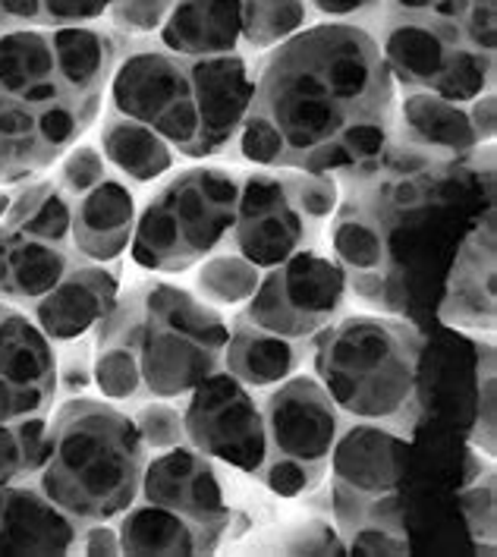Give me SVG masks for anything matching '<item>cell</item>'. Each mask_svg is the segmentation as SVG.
Masks as SVG:
<instances>
[{
	"instance_id": "cell-1",
	"label": "cell",
	"mask_w": 497,
	"mask_h": 557,
	"mask_svg": "<svg viewBox=\"0 0 497 557\" xmlns=\"http://www.w3.org/2000/svg\"><path fill=\"white\" fill-rule=\"evenodd\" d=\"M331 256L347 294L428 331L467 234L495 208L492 146L444 158L390 136L378 158L337 174Z\"/></svg>"
},
{
	"instance_id": "cell-2",
	"label": "cell",
	"mask_w": 497,
	"mask_h": 557,
	"mask_svg": "<svg viewBox=\"0 0 497 557\" xmlns=\"http://www.w3.org/2000/svg\"><path fill=\"white\" fill-rule=\"evenodd\" d=\"M397 86L372 32L315 23L256 58L236 158L256 168L344 174L394 136Z\"/></svg>"
},
{
	"instance_id": "cell-3",
	"label": "cell",
	"mask_w": 497,
	"mask_h": 557,
	"mask_svg": "<svg viewBox=\"0 0 497 557\" xmlns=\"http://www.w3.org/2000/svg\"><path fill=\"white\" fill-rule=\"evenodd\" d=\"M148 447L133 416L111 400L66 397L48 422L38 488L76 523H111L139 498Z\"/></svg>"
},
{
	"instance_id": "cell-4",
	"label": "cell",
	"mask_w": 497,
	"mask_h": 557,
	"mask_svg": "<svg viewBox=\"0 0 497 557\" xmlns=\"http://www.w3.org/2000/svg\"><path fill=\"white\" fill-rule=\"evenodd\" d=\"M231 322L186 287L148 277L117 294L95 327V347L120 344L136 356L148 397L183 400L224 369Z\"/></svg>"
},
{
	"instance_id": "cell-5",
	"label": "cell",
	"mask_w": 497,
	"mask_h": 557,
	"mask_svg": "<svg viewBox=\"0 0 497 557\" xmlns=\"http://www.w3.org/2000/svg\"><path fill=\"white\" fill-rule=\"evenodd\" d=\"M425 331L394 315L331 322L312 344L315 379L352 422H381L410 435L419 404V352Z\"/></svg>"
},
{
	"instance_id": "cell-6",
	"label": "cell",
	"mask_w": 497,
	"mask_h": 557,
	"mask_svg": "<svg viewBox=\"0 0 497 557\" xmlns=\"http://www.w3.org/2000/svg\"><path fill=\"white\" fill-rule=\"evenodd\" d=\"M239 176L227 168L174 174L136 214L129 259L148 274H179L218 252L234 231Z\"/></svg>"
},
{
	"instance_id": "cell-7",
	"label": "cell",
	"mask_w": 497,
	"mask_h": 557,
	"mask_svg": "<svg viewBox=\"0 0 497 557\" xmlns=\"http://www.w3.org/2000/svg\"><path fill=\"white\" fill-rule=\"evenodd\" d=\"M359 26L372 32L397 91H432L457 104L495 91V48L479 45L457 20L407 13L384 0Z\"/></svg>"
},
{
	"instance_id": "cell-8",
	"label": "cell",
	"mask_w": 497,
	"mask_h": 557,
	"mask_svg": "<svg viewBox=\"0 0 497 557\" xmlns=\"http://www.w3.org/2000/svg\"><path fill=\"white\" fill-rule=\"evenodd\" d=\"M264 463L252 479L274 498H306L322 488L331 450L350 422L315 375H290L262 397Z\"/></svg>"
},
{
	"instance_id": "cell-9",
	"label": "cell",
	"mask_w": 497,
	"mask_h": 557,
	"mask_svg": "<svg viewBox=\"0 0 497 557\" xmlns=\"http://www.w3.org/2000/svg\"><path fill=\"white\" fill-rule=\"evenodd\" d=\"M108 108L151 126L183 158H202L199 95L189 58L164 51L154 38L120 54L111 76Z\"/></svg>"
},
{
	"instance_id": "cell-10",
	"label": "cell",
	"mask_w": 497,
	"mask_h": 557,
	"mask_svg": "<svg viewBox=\"0 0 497 557\" xmlns=\"http://www.w3.org/2000/svg\"><path fill=\"white\" fill-rule=\"evenodd\" d=\"M347 306V274L322 246H306L262 271L243 315L287 341H315Z\"/></svg>"
},
{
	"instance_id": "cell-11",
	"label": "cell",
	"mask_w": 497,
	"mask_h": 557,
	"mask_svg": "<svg viewBox=\"0 0 497 557\" xmlns=\"http://www.w3.org/2000/svg\"><path fill=\"white\" fill-rule=\"evenodd\" d=\"M186 444L224 463L227 470L256 475L264 463L262 400L249 384L218 369L183 397Z\"/></svg>"
},
{
	"instance_id": "cell-12",
	"label": "cell",
	"mask_w": 497,
	"mask_h": 557,
	"mask_svg": "<svg viewBox=\"0 0 497 557\" xmlns=\"http://www.w3.org/2000/svg\"><path fill=\"white\" fill-rule=\"evenodd\" d=\"M324 227L312 224L290 189L287 171L259 168L239 176L231 246L256 268H274L306 246H322Z\"/></svg>"
},
{
	"instance_id": "cell-13",
	"label": "cell",
	"mask_w": 497,
	"mask_h": 557,
	"mask_svg": "<svg viewBox=\"0 0 497 557\" xmlns=\"http://www.w3.org/2000/svg\"><path fill=\"white\" fill-rule=\"evenodd\" d=\"M139 498L164 504L211 532L221 545L227 542L234 504L224 495L214 460L199 454L192 444H176L171 450H158L154 457H148Z\"/></svg>"
},
{
	"instance_id": "cell-14",
	"label": "cell",
	"mask_w": 497,
	"mask_h": 557,
	"mask_svg": "<svg viewBox=\"0 0 497 557\" xmlns=\"http://www.w3.org/2000/svg\"><path fill=\"white\" fill-rule=\"evenodd\" d=\"M410 435L381 422H347L331 450V485L378 498L403 488L410 472Z\"/></svg>"
},
{
	"instance_id": "cell-15",
	"label": "cell",
	"mask_w": 497,
	"mask_h": 557,
	"mask_svg": "<svg viewBox=\"0 0 497 557\" xmlns=\"http://www.w3.org/2000/svg\"><path fill=\"white\" fill-rule=\"evenodd\" d=\"M435 322L475 337L495 334V208L469 231L438 302Z\"/></svg>"
},
{
	"instance_id": "cell-16",
	"label": "cell",
	"mask_w": 497,
	"mask_h": 557,
	"mask_svg": "<svg viewBox=\"0 0 497 557\" xmlns=\"http://www.w3.org/2000/svg\"><path fill=\"white\" fill-rule=\"evenodd\" d=\"M120 294V259L117 262H86L76 256L70 271L58 284L35 299L32 322L38 324L54 344L79 341L91 334L108 315Z\"/></svg>"
},
{
	"instance_id": "cell-17",
	"label": "cell",
	"mask_w": 497,
	"mask_h": 557,
	"mask_svg": "<svg viewBox=\"0 0 497 557\" xmlns=\"http://www.w3.org/2000/svg\"><path fill=\"white\" fill-rule=\"evenodd\" d=\"M136 196L114 171L73 199V252L86 262H117L136 227Z\"/></svg>"
},
{
	"instance_id": "cell-18",
	"label": "cell",
	"mask_w": 497,
	"mask_h": 557,
	"mask_svg": "<svg viewBox=\"0 0 497 557\" xmlns=\"http://www.w3.org/2000/svg\"><path fill=\"white\" fill-rule=\"evenodd\" d=\"M79 527L38 485H0V555H66Z\"/></svg>"
},
{
	"instance_id": "cell-19",
	"label": "cell",
	"mask_w": 497,
	"mask_h": 557,
	"mask_svg": "<svg viewBox=\"0 0 497 557\" xmlns=\"http://www.w3.org/2000/svg\"><path fill=\"white\" fill-rule=\"evenodd\" d=\"M176 58H218L243 51L239 0H176L164 26L151 35Z\"/></svg>"
},
{
	"instance_id": "cell-20",
	"label": "cell",
	"mask_w": 497,
	"mask_h": 557,
	"mask_svg": "<svg viewBox=\"0 0 497 557\" xmlns=\"http://www.w3.org/2000/svg\"><path fill=\"white\" fill-rule=\"evenodd\" d=\"M394 139L407 146L444 154V158H460L485 143L479 139L469 104H457L438 98L432 91H400L397 95V111H394Z\"/></svg>"
},
{
	"instance_id": "cell-21",
	"label": "cell",
	"mask_w": 497,
	"mask_h": 557,
	"mask_svg": "<svg viewBox=\"0 0 497 557\" xmlns=\"http://www.w3.org/2000/svg\"><path fill=\"white\" fill-rule=\"evenodd\" d=\"M312 344L315 341H287L281 334H271L249 322L243 312H236L224 347V369L252 391L274 387L306 366V359L312 356Z\"/></svg>"
},
{
	"instance_id": "cell-22",
	"label": "cell",
	"mask_w": 497,
	"mask_h": 557,
	"mask_svg": "<svg viewBox=\"0 0 497 557\" xmlns=\"http://www.w3.org/2000/svg\"><path fill=\"white\" fill-rule=\"evenodd\" d=\"M76 262L70 243L41 239L26 231L0 227V296L13 302H35L48 294Z\"/></svg>"
},
{
	"instance_id": "cell-23",
	"label": "cell",
	"mask_w": 497,
	"mask_h": 557,
	"mask_svg": "<svg viewBox=\"0 0 497 557\" xmlns=\"http://www.w3.org/2000/svg\"><path fill=\"white\" fill-rule=\"evenodd\" d=\"M120 555H211L221 542L164 504L136 498L117 517Z\"/></svg>"
},
{
	"instance_id": "cell-24",
	"label": "cell",
	"mask_w": 497,
	"mask_h": 557,
	"mask_svg": "<svg viewBox=\"0 0 497 557\" xmlns=\"http://www.w3.org/2000/svg\"><path fill=\"white\" fill-rule=\"evenodd\" d=\"M0 379L58 397V352L54 341L29 315L0 309Z\"/></svg>"
},
{
	"instance_id": "cell-25",
	"label": "cell",
	"mask_w": 497,
	"mask_h": 557,
	"mask_svg": "<svg viewBox=\"0 0 497 557\" xmlns=\"http://www.w3.org/2000/svg\"><path fill=\"white\" fill-rule=\"evenodd\" d=\"M101 148H104V161L114 168V174L126 176L133 183L161 180L174 171L176 158H179L151 126L123 117L114 108H108V114H104Z\"/></svg>"
},
{
	"instance_id": "cell-26",
	"label": "cell",
	"mask_w": 497,
	"mask_h": 557,
	"mask_svg": "<svg viewBox=\"0 0 497 557\" xmlns=\"http://www.w3.org/2000/svg\"><path fill=\"white\" fill-rule=\"evenodd\" d=\"M259 281H262V268H256L249 259H243L231 243H224L218 252H211L199 262L192 294L214 309H234V306L249 302Z\"/></svg>"
},
{
	"instance_id": "cell-27",
	"label": "cell",
	"mask_w": 497,
	"mask_h": 557,
	"mask_svg": "<svg viewBox=\"0 0 497 557\" xmlns=\"http://www.w3.org/2000/svg\"><path fill=\"white\" fill-rule=\"evenodd\" d=\"M243 3V51L264 54L296 32L315 26L306 0H239Z\"/></svg>"
},
{
	"instance_id": "cell-28",
	"label": "cell",
	"mask_w": 497,
	"mask_h": 557,
	"mask_svg": "<svg viewBox=\"0 0 497 557\" xmlns=\"http://www.w3.org/2000/svg\"><path fill=\"white\" fill-rule=\"evenodd\" d=\"M111 0H0V29H60L98 23Z\"/></svg>"
},
{
	"instance_id": "cell-29",
	"label": "cell",
	"mask_w": 497,
	"mask_h": 557,
	"mask_svg": "<svg viewBox=\"0 0 497 557\" xmlns=\"http://www.w3.org/2000/svg\"><path fill=\"white\" fill-rule=\"evenodd\" d=\"M48 438V412L0 422V485L29 479L41 467Z\"/></svg>"
},
{
	"instance_id": "cell-30",
	"label": "cell",
	"mask_w": 497,
	"mask_h": 557,
	"mask_svg": "<svg viewBox=\"0 0 497 557\" xmlns=\"http://www.w3.org/2000/svg\"><path fill=\"white\" fill-rule=\"evenodd\" d=\"M397 10L407 13H428V16H444L457 20L463 29L485 48H495L497 35V3L495 0H387Z\"/></svg>"
},
{
	"instance_id": "cell-31",
	"label": "cell",
	"mask_w": 497,
	"mask_h": 557,
	"mask_svg": "<svg viewBox=\"0 0 497 557\" xmlns=\"http://www.w3.org/2000/svg\"><path fill=\"white\" fill-rule=\"evenodd\" d=\"M264 552H281V555H347V545L331 520H306L277 532L274 539L262 542Z\"/></svg>"
},
{
	"instance_id": "cell-32",
	"label": "cell",
	"mask_w": 497,
	"mask_h": 557,
	"mask_svg": "<svg viewBox=\"0 0 497 557\" xmlns=\"http://www.w3.org/2000/svg\"><path fill=\"white\" fill-rule=\"evenodd\" d=\"M139 435L146 441L148 450H171L176 444H186V429H183V407H174V400H146L136 404L129 412Z\"/></svg>"
},
{
	"instance_id": "cell-33",
	"label": "cell",
	"mask_w": 497,
	"mask_h": 557,
	"mask_svg": "<svg viewBox=\"0 0 497 557\" xmlns=\"http://www.w3.org/2000/svg\"><path fill=\"white\" fill-rule=\"evenodd\" d=\"M176 0H111L108 16L123 38H146L164 26Z\"/></svg>"
},
{
	"instance_id": "cell-34",
	"label": "cell",
	"mask_w": 497,
	"mask_h": 557,
	"mask_svg": "<svg viewBox=\"0 0 497 557\" xmlns=\"http://www.w3.org/2000/svg\"><path fill=\"white\" fill-rule=\"evenodd\" d=\"M108 174H111V164L104 161V154L98 148L79 146L66 151V158L60 161V174L54 183L70 199H76V196L88 193L95 183H101Z\"/></svg>"
},
{
	"instance_id": "cell-35",
	"label": "cell",
	"mask_w": 497,
	"mask_h": 557,
	"mask_svg": "<svg viewBox=\"0 0 497 557\" xmlns=\"http://www.w3.org/2000/svg\"><path fill=\"white\" fill-rule=\"evenodd\" d=\"M91 384V350L86 337L66 341L63 352H58V391L63 397H79Z\"/></svg>"
},
{
	"instance_id": "cell-36",
	"label": "cell",
	"mask_w": 497,
	"mask_h": 557,
	"mask_svg": "<svg viewBox=\"0 0 497 557\" xmlns=\"http://www.w3.org/2000/svg\"><path fill=\"white\" fill-rule=\"evenodd\" d=\"M51 404H54L51 394H41V391L20 387V384H10L0 379V422H16V419H26V416L51 412Z\"/></svg>"
},
{
	"instance_id": "cell-37",
	"label": "cell",
	"mask_w": 497,
	"mask_h": 557,
	"mask_svg": "<svg viewBox=\"0 0 497 557\" xmlns=\"http://www.w3.org/2000/svg\"><path fill=\"white\" fill-rule=\"evenodd\" d=\"M384 0H306L315 23H365Z\"/></svg>"
},
{
	"instance_id": "cell-38",
	"label": "cell",
	"mask_w": 497,
	"mask_h": 557,
	"mask_svg": "<svg viewBox=\"0 0 497 557\" xmlns=\"http://www.w3.org/2000/svg\"><path fill=\"white\" fill-rule=\"evenodd\" d=\"M73 552H83V555H120L117 527H108V523L79 527L76 542H73Z\"/></svg>"
},
{
	"instance_id": "cell-39",
	"label": "cell",
	"mask_w": 497,
	"mask_h": 557,
	"mask_svg": "<svg viewBox=\"0 0 497 557\" xmlns=\"http://www.w3.org/2000/svg\"><path fill=\"white\" fill-rule=\"evenodd\" d=\"M10 196H13V193H3V189H0V218H3V211L10 206Z\"/></svg>"
},
{
	"instance_id": "cell-40",
	"label": "cell",
	"mask_w": 497,
	"mask_h": 557,
	"mask_svg": "<svg viewBox=\"0 0 497 557\" xmlns=\"http://www.w3.org/2000/svg\"><path fill=\"white\" fill-rule=\"evenodd\" d=\"M0 309H3V302H0Z\"/></svg>"
}]
</instances>
